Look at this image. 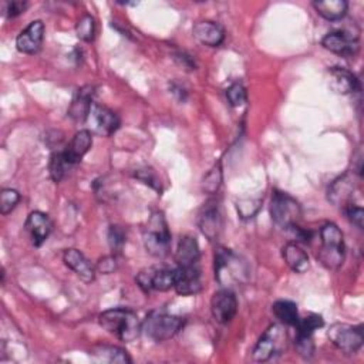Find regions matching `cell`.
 Wrapping results in <instances>:
<instances>
[{"instance_id": "cell-1", "label": "cell", "mask_w": 364, "mask_h": 364, "mask_svg": "<svg viewBox=\"0 0 364 364\" xmlns=\"http://www.w3.org/2000/svg\"><path fill=\"white\" fill-rule=\"evenodd\" d=\"M98 321L104 330L125 343L134 341L142 331V323L139 321L138 316L132 310L122 307L102 311Z\"/></svg>"}, {"instance_id": "cell-2", "label": "cell", "mask_w": 364, "mask_h": 364, "mask_svg": "<svg viewBox=\"0 0 364 364\" xmlns=\"http://www.w3.org/2000/svg\"><path fill=\"white\" fill-rule=\"evenodd\" d=\"M183 318L162 310L151 311L142 321L144 334L152 341L161 343L172 338L183 326Z\"/></svg>"}, {"instance_id": "cell-3", "label": "cell", "mask_w": 364, "mask_h": 364, "mask_svg": "<svg viewBox=\"0 0 364 364\" xmlns=\"http://www.w3.org/2000/svg\"><path fill=\"white\" fill-rule=\"evenodd\" d=\"M144 245L149 255L164 257L171 245V232L162 212H154L144 229Z\"/></svg>"}, {"instance_id": "cell-4", "label": "cell", "mask_w": 364, "mask_h": 364, "mask_svg": "<svg viewBox=\"0 0 364 364\" xmlns=\"http://www.w3.org/2000/svg\"><path fill=\"white\" fill-rule=\"evenodd\" d=\"M321 249L318 259L328 269H337L344 260V237L343 232L334 223H326L320 229Z\"/></svg>"}, {"instance_id": "cell-5", "label": "cell", "mask_w": 364, "mask_h": 364, "mask_svg": "<svg viewBox=\"0 0 364 364\" xmlns=\"http://www.w3.org/2000/svg\"><path fill=\"white\" fill-rule=\"evenodd\" d=\"M247 270L237 256L229 249L219 247L215 253V277L216 280L229 289L233 283H240Z\"/></svg>"}, {"instance_id": "cell-6", "label": "cell", "mask_w": 364, "mask_h": 364, "mask_svg": "<svg viewBox=\"0 0 364 364\" xmlns=\"http://www.w3.org/2000/svg\"><path fill=\"white\" fill-rule=\"evenodd\" d=\"M270 216L277 226L289 229L300 219L301 208L299 202L289 193L276 191L270 202Z\"/></svg>"}, {"instance_id": "cell-7", "label": "cell", "mask_w": 364, "mask_h": 364, "mask_svg": "<svg viewBox=\"0 0 364 364\" xmlns=\"http://www.w3.org/2000/svg\"><path fill=\"white\" fill-rule=\"evenodd\" d=\"M327 337L330 341L344 354H354L364 341L363 327L350 326L346 323H334L327 330Z\"/></svg>"}, {"instance_id": "cell-8", "label": "cell", "mask_w": 364, "mask_h": 364, "mask_svg": "<svg viewBox=\"0 0 364 364\" xmlns=\"http://www.w3.org/2000/svg\"><path fill=\"white\" fill-rule=\"evenodd\" d=\"M178 277H179V267H175V269L156 267V269H149L146 272H141L136 276V282L145 291L148 290L166 291L175 287Z\"/></svg>"}, {"instance_id": "cell-9", "label": "cell", "mask_w": 364, "mask_h": 364, "mask_svg": "<svg viewBox=\"0 0 364 364\" xmlns=\"http://www.w3.org/2000/svg\"><path fill=\"white\" fill-rule=\"evenodd\" d=\"M90 131L101 136H109L119 128L118 115L109 108L92 102L90 114L87 117Z\"/></svg>"}, {"instance_id": "cell-10", "label": "cell", "mask_w": 364, "mask_h": 364, "mask_svg": "<svg viewBox=\"0 0 364 364\" xmlns=\"http://www.w3.org/2000/svg\"><path fill=\"white\" fill-rule=\"evenodd\" d=\"M284 338L282 328L277 324H272L256 343L253 348V360L263 363L272 358L274 353L280 351Z\"/></svg>"}, {"instance_id": "cell-11", "label": "cell", "mask_w": 364, "mask_h": 364, "mask_svg": "<svg viewBox=\"0 0 364 364\" xmlns=\"http://www.w3.org/2000/svg\"><path fill=\"white\" fill-rule=\"evenodd\" d=\"M210 311L219 324L229 323L237 311V300L230 289H222L212 296Z\"/></svg>"}, {"instance_id": "cell-12", "label": "cell", "mask_w": 364, "mask_h": 364, "mask_svg": "<svg viewBox=\"0 0 364 364\" xmlns=\"http://www.w3.org/2000/svg\"><path fill=\"white\" fill-rule=\"evenodd\" d=\"M44 38V24L41 20L31 21L16 38V47L20 53L36 54Z\"/></svg>"}, {"instance_id": "cell-13", "label": "cell", "mask_w": 364, "mask_h": 364, "mask_svg": "<svg viewBox=\"0 0 364 364\" xmlns=\"http://www.w3.org/2000/svg\"><path fill=\"white\" fill-rule=\"evenodd\" d=\"M321 46L326 50L340 55H353L358 51L357 37H353L346 31H331L326 34L321 40Z\"/></svg>"}, {"instance_id": "cell-14", "label": "cell", "mask_w": 364, "mask_h": 364, "mask_svg": "<svg viewBox=\"0 0 364 364\" xmlns=\"http://www.w3.org/2000/svg\"><path fill=\"white\" fill-rule=\"evenodd\" d=\"M24 228L31 239V243L34 246H41L48 237L53 229V223L46 213L40 210H34L27 216Z\"/></svg>"}, {"instance_id": "cell-15", "label": "cell", "mask_w": 364, "mask_h": 364, "mask_svg": "<svg viewBox=\"0 0 364 364\" xmlns=\"http://www.w3.org/2000/svg\"><path fill=\"white\" fill-rule=\"evenodd\" d=\"M327 81L328 87L341 95H347L355 92L358 90V80L357 77L343 67H331L327 71Z\"/></svg>"}, {"instance_id": "cell-16", "label": "cell", "mask_w": 364, "mask_h": 364, "mask_svg": "<svg viewBox=\"0 0 364 364\" xmlns=\"http://www.w3.org/2000/svg\"><path fill=\"white\" fill-rule=\"evenodd\" d=\"M192 34L200 44L208 47H218L225 40V30L222 26L210 20L195 23L192 27Z\"/></svg>"}, {"instance_id": "cell-17", "label": "cell", "mask_w": 364, "mask_h": 364, "mask_svg": "<svg viewBox=\"0 0 364 364\" xmlns=\"http://www.w3.org/2000/svg\"><path fill=\"white\" fill-rule=\"evenodd\" d=\"M63 260L82 282L91 283L95 279V269L90 260L77 249H67L63 255Z\"/></svg>"}, {"instance_id": "cell-18", "label": "cell", "mask_w": 364, "mask_h": 364, "mask_svg": "<svg viewBox=\"0 0 364 364\" xmlns=\"http://www.w3.org/2000/svg\"><path fill=\"white\" fill-rule=\"evenodd\" d=\"M198 225L200 232L209 240H215L218 237V233L220 229V213H219L218 203L215 200L206 202V205L202 208L198 216Z\"/></svg>"}, {"instance_id": "cell-19", "label": "cell", "mask_w": 364, "mask_h": 364, "mask_svg": "<svg viewBox=\"0 0 364 364\" xmlns=\"http://www.w3.org/2000/svg\"><path fill=\"white\" fill-rule=\"evenodd\" d=\"M91 144H92V132L90 129H81L75 132V135L73 136V139L70 141V144L63 152L67 161L71 165H75L88 152V149L91 148Z\"/></svg>"}, {"instance_id": "cell-20", "label": "cell", "mask_w": 364, "mask_h": 364, "mask_svg": "<svg viewBox=\"0 0 364 364\" xmlns=\"http://www.w3.org/2000/svg\"><path fill=\"white\" fill-rule=\"evenodd\" d=\"M92 97H94V87L91 85H85L81 87L68 108V115L74 119V121H87V117L90 114L91 105H92Z\"/></svg>"}, {"instance_id": "cell-21", "label": "cell", "mask_w": 364, "mask_h": 364, "mask_svg": "<svg viewBox=\"0 0 364 364\" xmlns=\"http://www.w3.org/2000/svg\"><path fill=\"white\" fill-rule=\"evenodd\" d=\"M179 267V266H178ZM175 291L181 296H193L202 290L200 273L195 266L179 267V277L175 284Z\"/></svg>"}, {"instance_id": "cell-22", "label": "cell", "mask_w": 364, "mask_h": 364, "mask_svg": "<svg viewBox=\"0 0 364 364\" xmlns=\"http://www.w3.org/2000/svg\"><path fill=\"white\" fill-rule=\"evenodd\" d=\"M199 259V246L195 237L186 235L182 236L176 252H175V262L179 267H191L195 266Z\"/></svg>"}, {"instance_id": "cell-23", "label": "cell", "mask_w": 364, "mask_h": 364, "mask_svg": "<svg viewBox=\"0 0 364 364\" xmlns=\"http://www.w3.org/2000/svg\"><path fill=\"white\" fill-rule=\"evenodd\" d=\"M90 354L95 361L100 363H111V364H128L131 363V357L128 353L117 346H108V344H97L91 348Z\"/></svg>"}, {"instance_id": "cell-24", "label": "cell", "mask_w": 364, "mask_h": 364, "mask_svg": "<svg viewBox=\"0 0 364 364\" xmlns=\"http://www.w3.org/2000/svg\"><path fill=\"white\" fill-rule=\"evenodd\" d=\"M286 264L296 273H304L309 269V256L297 243H286L282 249Z\"/></svg>"}, {"instance_id": "cell-25", "label": "cell", "mask_w": 364, "mask_h": 364, "mask_svg": "<svg viewBox=\"0 0 364 364\" xmlns=\"http://www.w3.org/2000/svg\"><path fill=\"white\" fill-rule=\"evenodd\" d=\"M353 196V179L348 175H343L336 179L328 188V199L338 206H347Z\"/></svg>"}, {"instance_id": "cell-26", "label": "cell", "mask_w": 364, "mask_h": 364, "mask_svg": "<svg viewBox=\"0 0 364 364\" xmlns=\"http://www.w3.org/2000/svg\"><path fill=\"white\" fill-rule=\"evenodd\" d=\"M317 14H320L323 18L336 21L341 20L347 13V1L346 0H324V1H313L311 3Z\"/></svg>"}, {"instance_id": "cell-27", "label": "cell", "mask_w": 364, "mask_h": 364, "mask_svg": "<svg viewBox=\"0 0 364 364\" xmlns=\"http://www.w3.org/2000/svg\"><path fill=\"white\" fill-rule=\"evenodd\" d=\"M272 311L280 323L286 326H296L299 321V310L296 303L290 300H277L272 306Z\"/></svg>"}, {"instance_id": "cell-28", "label": "cell", "mask_w": 364, "mask_h": 364, "mask_svg": "<svg viewBox=\"0 0 364 364\" xmlns=\"http://www.w3.org/2000/svg\"><path fill=\"white\" fill-rule=\"evenodd\" d=\"M70 166H73V165L67 161V158H65L63 151L54 152L51 155L50 164H48V171H50L51 179L54 182H60L64 178V175H65V172L68 171Z\"/></svg>"}, {"instance_id": "cell-29", "label": "cell", "mask_w": 364, "mask_h": 364, "mask_svg": "<svg viewBox=\"0 0 364 364\" xmlns=\"http://www.w3.org/2000/svg\"><path fill=\"white\" fill-rule=\"evenodd\" d=\"M324 321L323 317L318 314H310L306 316L303 318H299V321L296 323V330H297V336H310L313 337V333L316 330H318L320 327H323Z\"/></svg>"}, {"instance_id": "cell-30", "label": "cell", "mask_w": 364, "mask_h": 364, "mask_svg": "<svg viewBox=\"0 0 364 364\" xmlns=\"http://www.w3.org/2000/svg\"><path fill=\"white\" fill-rule=\"evenodd\" d=\"M77 37L82 41H92L95 34V20L91 14H82L75 24Z\"/></svg>"}, {"instance_id": "cell-31", "label": "cell", "mask_w": 364, "mask_h": 364, "mask_svg": "<svg viewBox=\"0 0 364 364\" xmlns=\"http://www.w3.org/2000/svg\"><path fill=\"white\" fill-rule=\"evenodd\" d=\"M220 183H222V166H220V162H218L205 175V178L202 181V188H203L205 192L212 195V193L218 192Z\"/></svg>"}, {"instance_id": "cell-32", "label": "cell", "mask_w": 364, "mask_h": 364, "mask_svg": "<svg viewBox=\"0 0 364 364\" xmlns=\"http://www.w3.org/2000/svg\"><path fill=\"white\" fill-rule=\"evenodd\" d=\"M262 205V199H255V198H246V199H240L236 203V209L237 213L242 219H249L253 218Z\"/></svg>"}, {"instance_id": "cell-33", "label": "cell", "mask_w": 364, "mask_h": 364, "mask_svg": "<svg viewBox=\"0 0 364 364\" xmlns=\"http://www.w3.org/2000/svg\"><path fill=\"white\" fill-rule=\"evenodd\" d=\"M18 200H20V193L16 189H11V188L3 189L0 193V213L1 215L10 213L16 208Z\"/></svg>"}, {"instance_id": "cell-34", "label": "cell", "mask_w": 364, "mask_h": 364, "mask_svg": "<svg viewBox=\"0 0 364 364\" xmlns=\"http://www.w3.org/2000/svg\"><path fill=\"white\" fill-rule=\"evenodd\" d=\"M226 97H228V101L232 107H239V105H243L247 100V95H246V90L245 87L240 84V82H235L232 84L228 90H226Z\"/></svg>"}, {"instance_id": "cell-35", "label": "cell", "mask_w": 364, "mask_h": 364, "mask_svg": "<svg viewBox=\"0 0 364 364\" xmlns=\"http://www.w3.org/2000/svg\"><path fill=\"white\" fill-rule=\"evenodd\" d=\"M108 242L114 250H119L125 243V232L119 226H109Z\"/></svg>"}, {"instance_id": "cell-36", "label": "cell", "mask_w": 364, "mask_h": 364, "mask_svg": "<svg viewBox=\"0 0 364 364\" xmlns=\"http://www.w3.org/2000/svg\"><path fill=\"white\" fill-rule=\"evenodd\" d=\"M135 176H136L139 181H142L144 183H146V185H149L151 188H154V189H156V191L161 192V183H159V181H158L155 172H154L151 168L138 169V171L135 172Z\"/></svg>"}, {"instance_id": "cell-37", "label": "cell", "mask_w": 364, "mask_h": 364, "mask_svg": "<svg viewBox=\"0 0 364 364\" xmlns=\"http://www.w3.org/2000/svg\"><path fill=\"white\" fill-rule=\"evenodd\" d=\"M346 215L348 216V219L358 228L363 229L364 225V210L360 206H355L353 203H348L346 208Z\"/></svg>"}, {"instance_id": "cell-38", "label": "cell", "mask_w": 364, "mask_h": 364, "mask_svg": "<svg viewBox=\"0 0 364 364\" xmlns=\"http://www.w3.org/2000/svg\"><path fill=\"white\" fill-rule=\"evenodd\" d=\"M296 347L299 350V353L303 357H310L314 351V346H313V337L310 336H297L296 334Z\"/></svg>"}, {"instance_id": "cell-39", "label": "cell", "mask_w": 364, "mask_h": 364, "mask_svg": "<svg viewBox=\"0 0 364 364\" xmlns=\"http://www.w3.org/2000/svg\"><path fill=\"white\" fill-rule=\"evenodd\" d=\"M28 3L27 1H21V0H13V1H7L6 3V9H4V14L11 18V17H17L18 14L24 13L27 9Z\"/></svg>"}, {"instance_id": "cell-40", "label": "cell", "mask_w": 364, "mask_h": 364, "mask_svg": "<svg viewBox=\"0 0 364 364\" xmlns=\"http://www.w3.org/2000/svg\"><path fill=\"white\" fill-rule=\"evenodd\" d=\"M97 269L101 272V273H112L115 269H117V260L114 256H105L102 257L98 264H97Z\"/></svg>"}, {"instance_id": "cell-41", "label": "cell", "mask_w": 364, "mask_h": 364, "mask_svg": "<svg viewBox=\"0 0 364 364\" xmlns=\"http://www.w3.org/2000/svg\"><path fill=\"white\" fill-rule=\"evenodd\" d=\"M169 90H171V92L178 98V101H185L186 100V95H188V92H186V90H185V87L183 85H181L179 82H172V84H169Z\"/></svg>"}, {"instance_id": "cell-42", "label": "cell", "mask_w": 364, "mask_h": 364, "mask_svg": "<svg viewBox=\"0 0 364 364\" xmlns=\"http://www.w3.org/2000/svg\"><path fill=\"white\" fill-rule=\"evenodd\" d=\"M183 67L189 68V70H195V63L192 61V58L189 55H185V54H179L178 57H175Z\"/></svg>"}]
</instances>
